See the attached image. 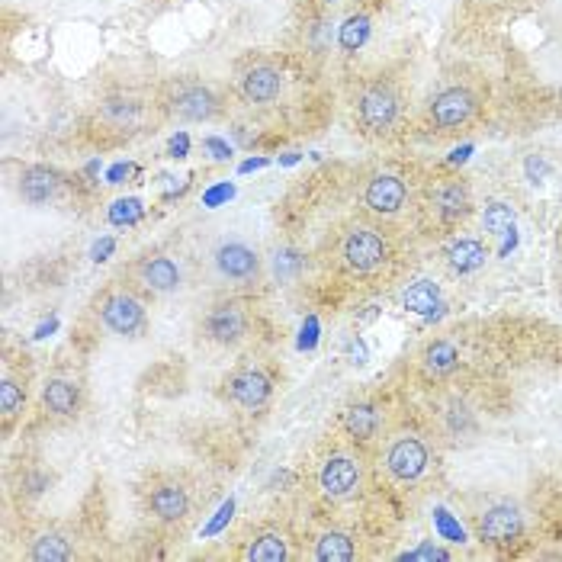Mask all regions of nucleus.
Listing matches in <instances>:
<instances>
[{"label": "nucleus", "mask_w": 562, "mask_h": 562, "mask_svg": "<svg viewBox=\"0 0 562 562\" xmlns=\"http://www.w3.org/2000/svg\"><path fill=\"white\" fill-rule=\"evenodd\" d=\"M402 559H450V553H447V550H440V546L424 543L421 550H415V553H405Z\"/></svg>", "instance_id": "30"}, {"label": "nucleus", "mask_w": 562, "mask_h": 562, "mask_svg": "<svg viewBox=\"0 0 562 562\" xmlns=\"http://www.w3.org/2000/svg\"><path fill=\"white\" fill-rule=\"evenodd\" d=\"M408 200V187L399 174H376L367 190H363V203L376 216H396Z\"/></svg>", "instance_id": "15"}, {"label": "nucleus", "mask_w": 562, "mask_h": 562, "mask_svg": "<svg viewBox=\"0 0 562 562\" xmlns=\"http://www.w3.org/2000/svg\"><path fill=\"white\" fill-rule=\"evenodd\" d=\"M97 318L119 338H139L145 331V302L135 293V286H110L97 299Z\"/></svg>", "instance_id": "2"}, {"label": "nucleus", "mask_w": 562, "mask_h": 562, "mask_svg": "<svg viewBox=\"0 0 562 562\" xmlns=\"http://www.w3.org/2000/svg\"><path fill=\"white\" fill-rule=\"evenodd\" d=\"M431 206H434V216L444 222V225H457L463 222L469 212H473V193L463 184V180H440L434 187L431 196Z\"/></svg>", "instance_id": "14"}, {"label": "nucleus", "mask_w": 562, "mask_h": 562, "mask_svg": "<svg viewBox=\"0 0 562 562\" xmlns=\"http://www.w3.org/2000/svg\"><path fill=\"white\" fill-rule=\"evenodd\" d=\"M485 257H489V251L479 238H457L444 251V261L453 273H473L485 264Z\"/></svg>", "instance_id": "22"}, {"label": "nucleus", "mask_w": 562, "mask_h": 562, "mask_svg": "<svg viewBox=\"0 0 562 562\" xmlns=\"http://www.w3.org/2000/svg\"><path fill=\"white\" fill-rule=\"evenodd\" d=\"M206 148H209V151H216V155H212V158H219V161H222L225 155H229V148H225L222 142H216V139H206Z\"/></svg>", "instance_id": "31"}, {"label": "nucleus", "mask_w": 562, "mask_h": 562, "mask_svg": "<svg viewBox=\"0 0 562 562\" xmlns=\"http://www.w3.org/2000/svg\"><path fill=\"white\" fill-rule=\"evenodd\" d=\"M23 405H26V389L13 376H4V383H0V415H4L7 428L23 412Z\"/></svg>", "instance_id": "28"}, {"label": "nucleus", "mask_w": 562, "mask_h": 562, "mask_svg": "<svg viewBox=\"0 0 562 562\" xmlns=\"http://www.w3.org/2000/svg\"><path fill=\"white\" fill-rule=\"evenodd\" d=\"M559 100H562V90H559Z\"/></svg>", "instance_id": "32"}, {"label": "nucleus", "mask_w": 562, "mask_h": 562, "mask_svg": "<svg viewBox=\"0 0 562 562\" xmlns=\"http://www.w3.org/2000/svg\"><path fill=\"white\" fill-rule=\"evenodd\" d=\"M142 505L151 521L164 527H177L190 518V489L174 476H151V482L142 489Z\"/></svg>", "instance_id": "3"}, {"label": "nucleus", "mask_w": 562, "mask_h": 562, "mask_svg": "<svg viewBox=\"0 0 562 562\" xmlns=\"http://www.w3.org/2000/svg\"><path fill=\"white\" fill-rule=\"evenodd\" d=\"M74 556L71 540L62 534V530H42V534L29 543V559L36 562H68Z\"/></svg>", "instance_id": "23"}, {"label": "nucleus", "mask_w": 562, "mask_h": 562, "mask_svg": "<svg viewBox=\"0 0 562 562\" xmlns=\"http://www.w3.org/2000/svg\"><path fill=\"white\" fill-rule=\"evenodd\" d=\"M132 286L148 296H171L184 286V267L167 254H148L132 264Z\"/></svg>", "instance_id": "9"}, {"label": "nucleus", "mask_w": 562, "mask_h": 562, "mask_svg": "<svg viewBox=\"0 0 562 562\" xmlns=\"http://www.w3.org/2000/svg\"><path fill=\"white\" fill-rule=\"evenodd\" d=\"M42 405L45 412L58 421H71L81 415V386L68 376H52L42 386Z\"/></svg>", "instance_id": "16"}, {"label": "nucleus", "mask_w": 562, "mask_h": 562, "mask_svg": "<svg viewBox=\"0 0 562 562\" xmlns=\"http://www.w3.org/2000/svg\"><path fill=\"white\" fill-rule=\"evenodd\" d=\"M473 113H476V97H473V90H466V87L440 90L431 103V123L444 132L466 126L469 119H473Z\"/></svg>", "instance_id": "13"}, {"label": "nucleus", "mask_w": 562, "mask_h": 562, "mask_svg": "<svg viewBox=\"0 0 562 562\" xmlns=\"http://www.w3.org/2000/svg\"><path fill=\"white\" fill-rule=\"evenodd\" d=\"M241 97H245L248 103H273L280 97V90H283V74L267 65V62H254L245 74H241Z\"/></svg>", "instance_id": "17"}, {"label": "nucleus", "mask_w": 562, "mask_h": 562, "mask_svg": "<svg viewBox=\"0 0 562 562\" xmlns=\"http://www.w3.org/2000/svg\"><path fill=\"white\" fill-rule=\"evenodd\" d=\"M245 556L248 562H286L290 559V543L280 534V530H261L245 543Z\"/></svg>", "instance_id": "21"}, {"label": "nucleus", "mask_w": 562, "mask_h": 562, "mask_svg": "<svg viewBox=\"0 0 562 562\" xmlns=\"http://www.w3.org/2000/svg\"><path fill=\"white\" fill-rule=\"evenodd\" d=\"M58 190H62V177H58L52 167H42V164H33L26 167L20 174V196L26 203L33 206H42V203H52Z\"/></svg>", "instance_id": "19"}, {"label": "nucleus", "mask_w": 562, "mask_h": 562, "mask_svg": "<svg viewBox=\"0 0 562 562\" xmlns=\"http://www.w3.org/2000/svg\"><path fill=\"white\" fill-rule=\"evenodd\" d=\"M402 302H405L408 312L431 315L440 306V293H437V286L431 280H418L415 286H408V290H405Z\"/></svg>", "instance_id": "26"}, {"label": "nucleus", "mask_w": 562, "mask_h": 562, "mask_svg": "<svg viewBox=\"0 0 562 562\" xmlns=\"http://www.w3.org/2000/svg\"><path fill=\"white\" fill-rule=\"evenodd\" d=\"M482 229L489 235H508L514 229V212L505 203H489L482 212Z\"/></svg>", "instance_id": "29"}, {"label": "nucleus", "mask_w": 562, "mask_h": 562, "mask_svg": "<svg viewBox=\"0 0 562 562\" xmlns=\"http://www.w3.org/2000/svg\"><path fill=\"white\" fill-rule=\"evenodd\" d=\"M341 428L354 444H373L383 434V412L373 402H354L341 412Z\"/></svg>", "instance_id": "18"}, {"label": "nucleus", "mask_w": 562, "mask_h": 562, "mask_svg": "<svg viewBox=\"0 0 562 562\" xmlns=\"http://www.w3.org/2000/svg\"><path fill=\"white\" fill-rule=\"evenodd\" d=\"M315 559L318 562H351V559H357V546H354L351 534H344V530H325V534L315 540Z\"/></svg>", "instance_id": "24"}, {"label": "nucleus", "mask_w": 562, "mask_h": 562, "mask_svg": "<svg viewBox=\"0 0 562 562\" xmlns=\"http://www.w3.org/2000/svg\"><path fill=\"white\" fill-rule=\"evenodd\" d=\"M363 482V469L351 453H331V457L318 469V489L331 501L354 498Z\"/></svg>", "instance_id": "11"}, {"label": "nucleus", "mask_w": 562, "mask_h": 562, "mask_svg": "<svg viewBox=\"0 0 562 562\" xmlns=\"http://www.w3.org/2000/svg\"><path fill=\"white\" fill-rule=\"evenodd\" d=\"M431 463V450L424 444V437L412 431H399L386 440V453H383V466L392 479L399 482H415L424 476V469Z\"/></svg>", "instance_id": "7"}, {"label": "nucleus", "mask_w": 562, "mask_h": 562, "mask_svg": "<svg viewBox=\"0 0 562 562\" xmlns=\"http://www.w3.org/2000/svg\"><path fill=\"white\" fill-rule=\"evenodd\" d=\"M212 270L229 286H254L264 280V261L251 245L238 238H225L212 248Z\"/></svg>", "instance_id": "4"}, {"label": "nucleus", "mask_w": 562, "mask_h": 562, "mask_svg": "<svg viewBox=\"0 0 562 562\" xmlns=\"http://www.w3.org/2000/svg\"><path fill=\"white\" fill-rule=\"evenodd\" d=\"M399 119V94L386 81H376L360 90L357 97V123L367 135H383Z\"/></svg>", "instance_id": "8"}, {"label": "nucleus", "mask_w": 562, "mask_h": 562, "mask_svg": "<svg viewBox=\"0 0 562 562\" xmlns=\"http://www.w3.org/2000/svg\"><path fill=\"white\" fill-rule=\"evenodd\" d=\"M164 110L180 123H209L222 110L219 94L203 81H174L167 87Z\"/></svg>", "instance_id": "5"}, {"label": "nucleus", "mask_w": 562, "mask_h": 562, "mask_svg": "<svg viewBox=\"0 0 562 562\" xmlns=\"http://www.w3.org/2000/svg\"><path fill=\"white\" fill-rule=\"evenodd\" d=\"M370 17L367 13H357V17H347L344 20V26H341V36H338V42H341V49L344 52H357V49H363V45H367V39H370Z\"/></svg>", "instance_id": "27"}, {"label": "nucleus", "mask_w": 562, "mask_h": 562, "mask_svg": "<svg viewBox=\"0 0 562 562\" xmlns=\"http://www.w3.org/2000/svg\"><path fill=\"white\" fill-rule=\"evenodd\" d=\"M338 257L347 267V273H354V277H376L389 264V241L373 225L357 222L341 235Z\"/></svg>", "instance_id": "1"}, {"label": "nucleus", "mask_w": 562, "mask_h": 562, "mask_svg": "<svg viewBox=\"0 0 562 562\" xmlns=\"http://www.w3.org/2000/svg\"><path fill=\"white\" fill-rule=\"evenodd\" d=\"M476 534L492 546H508L524 534V514L511 501H492L476 514Z\"/></svg>", "instance_id": "10"}, {"label": "nucleus", "mask_w": 562, "mask_h": 562, "mask_svg": "<svg viewBox=\"0 0 562 562\" xmlns=\"http://www.w3.org/2000/svg\"><path fill=\"white\" fill-rule=\"evenodd\" d=\"M418 363H421V373L428 379H447L460 370V351L453 341L440 338V341H431L428 347H424Z\"/></svg>", "instance_id": "20"}, {"label": "nucleus", "mask_w": 562, "mask_h": 562, "mask_svg": "<svg viewBox=\"0 0 562 562\" xmlns=\"http://www.w3.org/2000/svg\"><path fill=\"white\" fill-rule=\"evenodd\" d=\"M273 396V379L257 370V367H245L235 370L229 379H225V399H229L241 412H257L264 408Z\"/></svg>", "instance_id": "12"}, {"label": "nucleus", "mask_w": 562, "mask_h": 562, "mask_svg": "<svg viewBox=\"0 0 562 562\" xmlns=\"http://www.w3.org/2000/svg\"><path fill=\"white\" fill-rule=\"evenodd\" d=\"M248 331H251V318H248L245 302H238V299L212 302L200 318L203 341L216 344V347H238L248 338Z\"/></svg>", "instance_id": "6"}, {"label": "nucleus", "mask_w": 562, "mask_h": 562, "mask_svg": "<svg viewBox=\"0 0 562 562\" xmlns=\"http://www.w3.org/2000/svg\"><path fill=\"white\" fill-rule=\"evenodd\" d=\"M100 119L116 129H132V126H139L142 106L132 97H106V100H100Z\"/></svg>", "instance_id": "25"}]
</instances>
